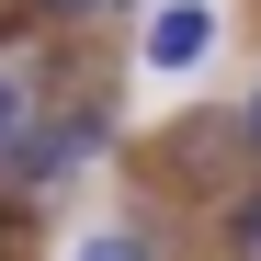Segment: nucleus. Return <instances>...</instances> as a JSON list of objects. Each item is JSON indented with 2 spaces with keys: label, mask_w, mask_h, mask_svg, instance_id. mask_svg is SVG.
Returning <instances> with one entry per match:
<instances>
[{
  "label": "nucleus",
  "mask_w": 261,
  "mask_h": 261,
  "mask_svg": "<svg viewBox=\"0 0 261 261\" xmlns=\"http://www.w3.org/2000/svg\"><path fill=\"white\" fill-rule=\"evenodd\" d=\"M91 137H102V114H46V125L12 148V182H23V193H57L68 170L91 159Z\"/></svg>",
  "instance_id": "obj_1"
},
{
  "label": "nucleus",
  "mask_w": 261,
  "mask_h": 261,
  "mask_svg": "<svg viewBox=\"0 0 261 261\" xmlns=\"http://www.w3.org/2000/svg\"><path fill=\"white\" fill-rule=\"evenodd\" d=\"M34 125H46V46H34V34H0V159H12Z\"/></svg>",
  "instance_id": "obj_2"
},
{
  "label": "nucleus",
  "mask_w": 261,
  "mask_h": 261,
  "mask_svg": "<svg viewBox=\"0 0 261 261\" xmlns=\"http://www.w3.org/2000/svg\"><path fill=\"white\" fill-rule=\"evenodd\" d=\"M216 46V23H204V0H170V12L148 23V68H193Z\"/></svg>",
  "instance_id": "obj_3"
},
{
  "label": "nucleus",
  "mask_w": 261,
  "mask_h": 261,
  "mask_svg": "<svg viewBox=\"0 0 261 261\" xmlns=\"http://www.w3.org/2000/svg\"><path fill=\"white\" fill-rule=\"evenodd\" d=\"M68 261H159V250H148V239H137V227H102V239H80V250H68Z\"/></svg>",
  "instance_id": "obj_4"
},
{
  "label": "nucleus",
  "mask_w": 261,
  "mask_h": 261,
  "mask_svg": "<svg viewBox=\"0 0 261 261\" xmlns=\"http://www.w3.org/2000/svg\"><path fill=\"white\" fill-rule=\"evenodd\" d=\"M227 250H239V261H261V182L227 204Z\"/></svg>",
  "instance_id": "obj_5"
},
{
  "label": "nucleus",
  "mask_w": 261,
  "mask_h": 261,
  "mask_svg": "<svg viewBox=\"0 0 261 261\" xmlns=\"http://www.w3.org/2000/svg\"><path fill=\"white\" fill-rule=\"evenodd\" d=\"M23 12H34V23H114L125 0H23Z\"/></svg>",
  "instance_id": "obj_6"
},
{
  "label": "nucleus",
  "mask_w": 261,
  "mask_h": 261,
  "mask_svg": "<svg viewBox=\"0 0 261 261\" xmlns=\"http://www.w3.org/2000/svg\"><path fill=\"white\" fill-rule=\"evenodd\" d=\"M239 137H250V148H261V91H250V102H239Z\"/></svg>",
  "instance_id": "obj_7"
},
{
  "label": "nucleus",
  "mask_w": 261,
  "mask_h": 261,
  "mask_svg": "<svg viewBox=\"0 0 261 261\" xmlns=\"http://www.w3.org/2000/svg\"><path fill=\"white\" fill-rule=\"evenodd\" d=\"M0 261H12V216H0Z\"/></svg>",
  "instance_id": "obj_8"
}]
</instances>
